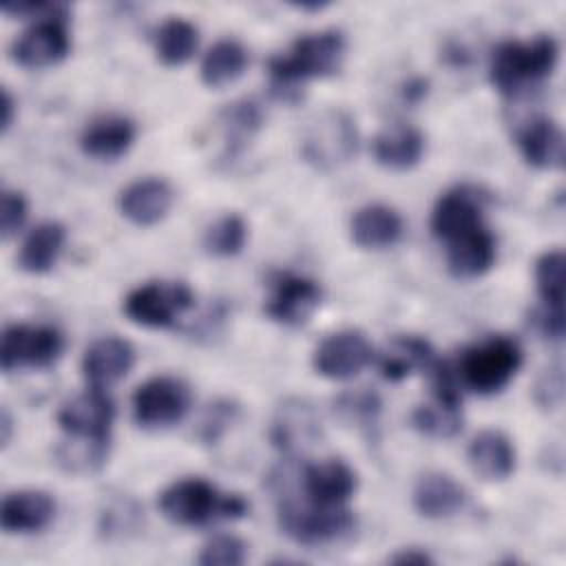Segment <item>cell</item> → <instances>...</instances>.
<instances>
[{
	"mask_svg": "<svg viewBox=\"0 0 566 566\" xmlns=\"http://www.w3.org/2000/svg\"><path fill=\"white\" fill-rule=\"evenodd\" d=\"M159 511L179 526H203L217 520H237L248 513L241 495L217 491L203 478H184L159 493Z\"/></svg>",
	"mask_w": 566,
	"mask_h": 566,
	"instance_id": "obj_1",
	"label": "cell"
},
{
	"mask_svg": "<svg viewBox=\"0 0 566 566\" xmlns=\"http://www.w3.org/2000/svg\"><path fill=\"white\" fill-rule=\"evenodd\" d=\"M559 44L553 35H537L528 42H502L489 64L493 86L504 95H517L526 86L539 84L557 66Z\"/></svg>",
	"mask_w": 566,
	"mask_h": 566,
	"instance_id": "obj_2",
	"label": "cell"
},
{
	"mask_svg": "<svg viewBox=\"0 0 566 566\" xmlns=\"http://www.w3.org/2000/svg\"><path fill=\"white\" fill-rule=\"evenodd\" d=\"M345 57V38L340 31L327 29L298 38L287 55L270 60V75L281 91H294L292 86L312 77H325L340 69Z\"/></svg>",
	"mask_w": 566,
	"mask_h": 566,
	"instance_id": "obj_3",
	"label": "cell"
},
{
	"mask_svg": "<svg viewBox=\"0 0 566 566\" xmlns=\"http://www.w3.org/2000/svg\"><path fill=\"white\" fill-rule=\"evenodd\" d=\"M522 365V349L509 336H489L486 340L469 347L460 360V376L464 385L480 394L491 396L502 391Z\"/></svg>",
	"mask_w": 566,
	"mask_h": 566,
	"instance_id": "obj_4",
	"label": "cell"
},
{
	"mask_svg": "<svg viewBox=\"0 0 566 566\" xmlns=\"http://www.w3.org/2000/svg\"><path fill=\"white\" fill-rule=\"evenodd\" d=\"M192 303L195 294L184 281H148L126 294L122 310L142 327L164 329L188 312Z\"/></svg>",
	"mask_w": 566,
	"mask_h": 566,
	"instance_id": "obj_5",
	"label": "cell"
},
{
	"mask_svg": "<svg viewBox=\"0 0 566 566\" xmlns=\"http://www.w3.org/2000/svg\"><path fill=\"white\" fill-rule=\"evenodd\" d=\"M190 387L175 376H155L133 394V418L142 429L159 431L181 422L190 409Z\"/></svg>",
	"mask_w": 566,
	"mask_h": 566,
	"instance_id": "obj_6",
	"label": "cell"
},
{
	"mask_svg": "<svg viewBox=\"0 0 566 566\" xmlns=\"http://www.w3.org/2000/svg\"><path fill=\"white\" fill-rule=\"evenodd\" d=\"M358 146V130L345 111H325L307 128L303 137V157L321 170L349 161Z\"/></svg>",
	"mask_w": 566,
	"mask_h": 566,
	"instance_id": "obj_7",
	"label": "cell"
},
{
	"mask_svg": "<svg viewBox=\"0 0 566 566\" xmlns=\"http://www.w3.org/2000/svg\"><path fill=\"white\" fill-rule=\"evenodd\" d=\"M281 531L298 544L318 546L347 535L354 528V515L345 506H316L283 502L279 506Z\"/></svg>",
	"mask_w": 566,
	"mask_h": 566,
	"instance_id": "obj_8",
	"label": "cell"
},
{
	"mask_svg": "<svg viewBox=\"0 0 566 566\" xmlns=\"http://www.w3.org/2000/svg\"><path fill=\"white\" fill-rule=\"evenodd\" d=\"M64 352V336L51 325H9L2 332L0 365L4 374L15 369H44Z\"/></svg>",
	"mask_w": 566,
	"mask_h": 566,
	"instance_id": "obj_9",
	"label": "cell"
},
{
	"mask_svg": "<svg viewBox=\"0 0 566 566\" xmlns=\"http://www.w3.org/2000/svg\"><path fill=\"white\" fill-rule=\"evenodd\" d=\"M371 354L374 349L360 329H338L318 343L312 365L325 378L347 380L369 365Z\"/></svg>",
	"mask_w": 566,
	"mask_h": 566,
	"instance_id": "obj_10",
	"label": "cell"
},
{
	"mask_svg": "<svg viewBox=\"0 0 566 566\" xmlns=\"http://www.w3.org/2000/svg\"><path fill=\"white\" fill-rule=\"evenodd\" d=\"M323 292L316 281L290 272H281L272 279V292L265 301V314L290 327H298L312 318L318 310Z\"/></svg>",
	"mask_w": 566,
	"mask_h": 566,
	"instance_id": "obj_11",
	"label": "cell"
},
{
	"mask_svg": "<svg viewBox=\"0 0 566 566\" xmlns=\"http://www.w3.org/2000/svg\"><path fill=\"white\" fill-rule=\"evenodd\" d=\"M484 192L478 190L475 186L462 184V186H453L449 188L444 195H440V199L433 206L431 212V232L449 243L451 239L484 226Z\"/></svg>",
	"mask_w": 566,
	"mask_h": 566,
	"instance_id": "obj_12",
	"label": "cell"
},
{
	"mask_svg": "<svg viewBox=\"0 0 566 566\" xmlns=\"http://www.w3.org/2000/svg\"><path fill=\"white\" fill-rule=\"evenodd\" d=\"M113 418V400L99 387H91L88 391L73 396L57 411V424L62 431L86 440H108Z\"/></svg>",
	"mask_w": 566,
	"mask_h": 566,
	"instance_id": "obj_13",
	"label": "cell"
},
{
	"mask_svg": "<svg viewBox=\"0 0 566 566\" xmlns=\"http://www.w3.org/2000/svg\"><path fill=\"white\" fill-rule=\"evenodd\" d=\"M71 51L66 18H44L29 27L13 44V60L24 69H46Z\"/></svg>",
	"mask_w": 566,
	"mask_h": 566,
	"instance_id": "obj_14",
	"label": "cell"
},
{
	"mask_svg": "<svg viewBox=\"0 0 566 566\" xmlns=\"http://www.w3.org/2000/svg\"><path fill=\"white\" fill-rule=\"evenodd\" d=\"M270 438L272 444L287 455L307 451L321 438V420L316 409L298 398L285 400L272 418Z\"/></svg>",
	"mask_w": 566,
	"mask_h": 566,
	"instance_id": "obj_15",
	"label": "cell"
},
{
	"mask_svg": "<svg viewBox=\"0 0 566 566\" xmlns=\"http://www.w3.org/2000/svg\"><path fill=\"white\" fill-rule=\"evenodd\" d=\"M175 192L166 179L144 177L128 184L117 199L119 212L135 226H155L172 208Z\"/></svg>",
	"mask_w": 566,
	"mask_h": 566,
	"instance_id": "obj_16",
	"label": "cell"
},
{
	"mask_svg": "<svg viewBox=\"0 0 566 566\" xmlns=\"http://www.w3.org/2000/svg\"><path fill=\"white\" fill-rule=\"evenodd\" d=\"M356 486V471L338 458L310 464L303 471L305 497L310 504L316 506H345V502L354 495Z\"/></svg>",
	"mask_w": 566,
	"mask_h": 566,
	"instance_id": "obj_17",
	"label": "cell"
},
{
	"mask_svg": "<svg viewBox=\"0 0 566 566\" xmlns=\"http://www.w3.org/2000/svg\"><path fill=\"white\" fill-rule=\"evenodd\" d=\"M135 365V349L119 336L93 340L82 356V374L91 387H108L122 380Z\"/></svg>",
	"mask_w": 566,
	"mask_h": 566,
	"instance_id": "obj_18",
	"label": "cell"
},
{
	"mask_svg": "<svg viewBox=\"0 0 566 566\" xmlns=\"http://www.w3.org/2000/svg\"><path fill=\"white\" fill-rule=\"evenodd\" d=\"M55 517V502L49 493L24 489L2 497L0 524L7 533H38Z\"/></svg>",
	"mask_w": 566,
	"mask_h": 566,
	"instance_id": "obj_19",
	"label": "cell"
},
{
	"mask_svg": "<svg viewBox=\"0 0 566 566\" xmlns=\"http://www.w3.org/2000/svg\"><path fill=\"white\" fill-rule=\"evenodd\" d=\"M495 263V237L486 226H478L447 243V265L458 279H475Z\"/></svg>",
	"mask_w": 566,
	"mask_h": 566,
	"instance_id": "obj_20",
	"label": "cell"
},
{
	"mask_svg": "<svg viewBox=\"0 0 566 566\" xmlns=\"http://www.w3.org/2000/svg\"><path fill=\"white\" fill-rule=\"evenodd\" d=\"M413 509L429 517V520H442L451 517L467 504V491L447 473L429 471L418 478L413 493Z\"/></svg>",
	"mask_w": 566,
	"mask_h": 566,
	"instance_id": "obj_21",
	"label": "cell"
},
{
	"mask_svg": "<svg viewBox=\"0 0 566 566\" xmlns=\"http://www.w3.org/2000/svg\"><path fill=\"white\" fill-rule=\"evenodd\" d=\"M517 146L526 164L533 168H562L564 164V135L562 128L546 115L528 119L517 130Z\"/></svg>",
	"mask_w": 566,
	"mask_h": 566,
	"instance_id": "obj_22",
	"label": "cell"
},
{
	"mask_svg": "<svg viewBox=\"0 0 566 566\" xmlns=\"http://www.w3.org/2000/svg\"><path fill=\"white\" fill-rule=\"evenodd\" d=\"M402 217L382 203H369L356 210L352 217L349 234L352 241L363 250H385L400 241L402 237Z\"/></svg>",
	"mask_w": 566,
	"mask_h": 566,
	"instance_id": "obj_23",
	"label": "cell"
},
{
	"mask_svg": "<svg viewBox=\"0 0 566 566\" xmlns=\"http://www.w3.org/2000/svg\"><path fill=\"white\" fill-rule=\"evenodd\" d=\"M137 135L135 124L122 115H104L93 119L80 137L82 150L99 161H113L128 153Z\"/></svg>",
	"mask_w": 566,
	"mask_h": 566,
	"instance_id": "obj_24",
	"label": "cell"
},
{
	"mask_svg": "<svg viewBox=\"0 0 566 566\" xmlns=\"http://www.w3.org/2000/svg\"><path fill=\"white\" fill-rule=\"evenodd\" d=\"M471 469L489 482H502L515 471V449L506 433L486 429L478 433L469 444Z\"/></svg>",
	"mask_w": 566,
	"mask_h": 566,
	"instance_id": "obj_25",
	"label": "cell"
},
{
	"mask_svg": "<svg viewBox=\"0 0 566 566\" xmlns=\"http://www.w3.org/2000/svg\"><path fill=\"white\" fill-rule=\"evenodd\" d=\"M371 146L380 166L391 170H409L424 155V135L413 126L400 124L376 135Z\"/></svg>",
	"mask_w": 566,
	"mask_h": 566,
	"instance_id": "obj_26",
	"label": "cell"
},
{
	"mask_svg": "<svg viewBox=\"0 0 566 566\" xmlns=\"http://www.w3.org/2000/svg\"><path fill=\"white\" fill-rule=\"evenodd\" d=\"M438 363L431 345L420 336H396L380 358V374L389 382L407 378L413 369L431 371Z\"/></svg>",
	"mask_w": 566,
	"mask_h": 566,
	"instance_id": "obj_27",
	"label": "cell"
},
{
	"mask_svg": "<svg viewBox=\"0 0 566 566\" xmlns=\"http://www.w3.org/2000/svg\"><path fill=\"white\" fill-rule=\"evenodd\" d=\"M66 230L57 221H42L38 223L20 248V268L31 274L49 272L64 248Z\"/></svg>",
	"mask_w": 566,
	"mask_h": 566,
	"instance_id": "obj_28",
	"label": "cell"
},
{
	"mask_svg": "<svg viewBox=\"0 0 566 566\" xmlns=\"http://www.w3.org/2000/svg\"><path fill=\"white\" fill-rule=\"evenodd\" d=\"M248 66V51L237 40H219L201 62V82L208 88H223L237 82Z\"/></svg>",
	"mask_w": 566,
	"mask_h": 566,
	"instance_id": "obj_29",
	"label": "cell"
},
{
	"mask_svg": "<svg viewBox=\"0 0 566 566\" xmlns=\"http://www.w3.org/2000/svg\"><path fill=\"white\" fill-rule=\"evenodd\" d=\"M199 44V31L184 18H168L155 35V51L161 64L181 66L186 64Z\"/></svg>",
	"mask_w": 566,
	"mask_h": 566,
	"instance_id": "obj_30",
	"label": "cell"
},
{
	"mask_svg": "<svg viewBox=\"0 0 566 566\" xmlns=\"http://www.w3.org/2000/svg\"><path fill=\"white\" fill-rule=\"evenodd\" d=\"M263 115L261 108L254 102L241 99L234 104H228L221 115H219V124L223 128V142H226V157H237L245 144L256 135V130L261 128Z\"/></svg>",
	"mask_w": 566,
	"mask_h": 566,
	"instance_id": "obj_31",
	"label": "cell"
},
{
	"mask_svg": "<svg viewBox=\"0 0 566 566\" xmlns=\"http://www.w3.org/2000/svg\"><path fill=\"white\" fill-rule=\"evenodd\" d=\"M413 427L429 438H453L462 429L460 402L433 396V402L420 405L411 413Z\"/></svg>",
	"mask_w": 566,
	"mask_h": 566,
	"instance_id": "obj_32",
	"label": "cell"
},
{
	"mask_svg": "<svg viewBox=\"0 0 566 566\" xmlns=\"http://www.w3.org/2000/svg\"><path fill=\"white\" fill-rule=\"evenodd\" d=\"M334 409L338 418L347 424H354L363 433H371L378 424L380 416V398L369 389L345 391L334 400Z\"/></svg>",
	"mask_w": 566,
	"mask_h": 566,
	"instance_id": "obj_33",
	"label": "cell"
},
{
	"mask_svg": "<svg viewBox=\"0 0 566 566\" xmlns=\"http://www.w3.org/2000/svg\"><path fill=\"white\" fill-rule=\"evenodd\" d=\"M248 239V226L239 214L219 217L203 234V248L212 256H237Z\"/></svg>",
	"mask_w": 566,
	"mask_h": 566,
	"instance_id": "obj_34",
	"label": "cell"
},
{
	"mask_svg": "<svg viewBox=\"0 0 566 566\" xmlns=\"http://www.w3.org/2000/svg\"><path fill=\"white\" fill-rule=\"evenodd\" d=\"M535 283L546 310L562 312L564 301V252L548 250L535 263Z\"/></svg>",
	"mask_w": 566,
	"mask_h": 566,
	"instance_id": "obj_35",
	"label": "cell"
},
{
	"mask_svg": "<svg viewBox=\"0 0 566 566\" xmlns=\"http://www.w3.org/2000/svg\"><path fill=\"white\" fill-rule=\"evenodd\" d=\"M106 453L108 440H86L73 436H69V442L57 449V458L69 471H93L104 464Z\"/></svg>",
	"mask_w": 566,
	"mask_h": 566,
	"instance_id": "obj_36",
	"label": "cell"
},
{
	"mask_svg": "<svg viewBox=\"0 0 566 566\" xmlns=\"http://www.w3.org/2000/svg\"><path fill=\"white\" fill-rule=\"evenodd\" d=\"M248 557V544L234 535H217L203 544L197 562L201 566H239Z\"/></svg>",
	"mask_w": 566,
	"mask_h": 566,
	"instance_id": "obj_37",
	"label": "cell"
},
{
	"mask_svg": "<svg viewBox=\"0 0 566 566\" xmlns=\"http://www.w3.org/2000/svg\"><path fill=\"white\" fill-rule=\"evenodd\" d=\"M27 219V199L18 190H2V212H0V230L2 239H11Z\"/></svg>",
	"mask_w": 566,
	"mask_h": 566,
	"instance_id": "obj_38",
	"label": "cell"
},
{
	"mask_svg": "<svg viewBox=\"0 0 566 566\" xmlns=\"http://www.w3.org/2000/svg\"><path fill=\"white\" fill-rule=\"evenodd\" d=\"M234 411H237V407L230 405V402H217V405H212V407L208 409V416H206L203 424H201V436H203V440H206V442H214V440L226 431V427L230 424Z\"/></svg>",
	"mask_w": 566,
	"mask_h": 566,
	"instance_id": "obj_39",
	"label": "cell"
},
{
	"mask_svg": "<svg viewBox=\"0 0 566 566\" xmlns=\"http://www.w3.org/2000/svg\"><path fill=\"white\" fill-rule=\"evenodd\" d=\"M562 389H564V378H562V367H555V369H548L544 374V378L537 382V389H535V398L542 407H557L559 400H562Z\"/></svg>",
	"mask_w": 566,
	"mask_h": 566,
	"instance_id": "obj_40",
	"label": "cell"
},
{
	"mask_svg": "<svg viewBox=\"0 0 566 566\" xmlns=\"http://www.w3.org/2000/svg\"><path fill=\"white\" fill-rule=\"evenodd\" d=\"M389 562H391V564H400V566H405V564L422 566V564H433V557H431L427 551H422V548L409 546V548H400L398 553H394V555L389 557Z\"/></svg>",
	"mask_w": 566,
	"mask_h": 566,
	"instance_id": "obj_41",
	"label": "cell"
},
{
	"mask_svg": "<svg viewBox=\"0 0 566 566\" xmlns=\"http://www.w3.org/2000/svg\"><path fill=\"white\" fill-rule=\"evenodd\" d=\"M2 108H4V115H2V133H7L13 124V111H15V102L11 97V93L4 88L2 91Z\"/></svg>",
	"mask_w": 566,
	"mask_h": 566,
	"instance_id": "obj_42",
	"label": "cell"
},
{
	"mask_svg": "<svg viewBox=\"0 0 566 566\" xmlns=\"http://www.w3.org/2000/svg\"><path fill=\"white\" fill-rule=\"evenodd\" d=\"M424 93H427V82H424V80H416V82H409V84H407L405 97H409L411 102H418Z\"/></svg>",
	"mask_w": 566,
	"mask_h": 566,
	"instance_id": "obj_43",
	"label": "cell"
},
{
	"mask_svg": "<svg viewBox=\"0 0 566 566\" xmlns=\"http://www.w3.org/2000/svg\"><path fill=\"white\" fill-rule=\"evenodd\" d=\"M0 440H2V447H7L11 440V416L7 409H2V416H0Z\"/></svg>",
	"mask_w": 566,
	"mask_h": 566,
	"instance_id": "obj_44",
	"label": "cell"
}]
</instances>
